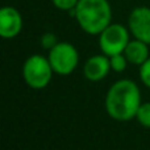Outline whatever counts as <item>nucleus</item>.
Returning a JSON list of instances; mask_svg holds the SVG:
<instances>
[{"instance_id":"obj_1","label":"nucleus","mask_w":150,"mask_h":150,"mask_svg":"<svg viewBox=\"0 0 150 150\" xmlns=\"http://www.w3.org/2000/svg\"><path fill=\"white\" fill-rule=\"evenodd\" d=\"M141 103V91L137 83L130 79H121L109 87L104 104L111 119L124 122L136 119Z\"/></svg>"},{"instance_id":"obj_2","label":"nucleus","mask_w":150,"mask_h":150,"mask_svg":"<svg viewBox=\"0 0 150 150\" xmlns=\"http://www.w3.org/2000/svg\"><path fill=\"white\" fill-rule=\"evenodd\" d=\"M74 17L84 33L99 36L112 23V7L108 0H79Z\"/></svg>"},{"instance_id":"obj_3","label":"nucleus","mask_w":150,"mask_h":150,"mask_svg":"<svg viewBox=\"0 0 150 150\" xmlns=\"http://www.w3.org/2000/svg\"><path fill=\"white\" fill-rule=\"evenodd\" d=\"M53 67L49 58L41 54L28 57L23 66V76L25 83L33 90H42L47 87L53 78Z\"/></svg>"},{"instance_id":"obj_4","label":"nucleus","mask_w":150,"mask_h":150,"mask_svg":"<svg viewBox=\"0 0 150 150\" xmlns=\"http://www.w3.org/2000/svg\"><path fill=\"white\" fill-rule=\"evenodd\" d=\"M130 41L129 28L120 23H111L99 34V47L101 53L108 57L124 53Z\"/></svg>"},{"instance_id":"obj_5","label":"nucleus","mask_w":150,"mask_h":150,"mask_svg":"<svg viewBox=\"0 0 150 150\" xmlns=\"http://www.w3.org/2000/svg\"><path fill=\"white\" fill-rule=\"evenodd\" d=\"M47 58L53 71L63 76L73 74L79 65V53L70 42H58L49 50Z\"/></svg>"},{"instance_id":"obj_6","label":"nucleus","mask_w":150,"mask_h":150,"mask_svg":"<svg viewBox=\"0 0 150 150\" xmlns=\"http://www.w3.org/2000/svg\"><path fill=\"white\" fill-rule=\"evenodd\" d=\"M128 28L134 38L150 45V8L136 7L128 17Z\"/></svg>"},{"instance_id":"obj_7","label":"nucleus","mask_w":150,"mask_h":150,"mask_svg":"<svg viewBox=\"0 0 150 150\" xmlns=\"http://www.w3.org/2000/svg\"><path fill=\"white\" fill-rule=\"evenodd\" d=\"M23 30V16L15 7L5 5L0 9V36L4 40H12Z\"/></svg>"},{"instance_id":"obj_8","label":"nucleus","mask_w":150,"mask_h":150,"mask_svg":"<svg viewBox=\"0 0 150 150\" xmlns=\"http://www.w3.org/2000/svg\"><path fill=\"white\" fill-rule=\"evenodd\" d=\"M111 70L109 57L101 53V54L91 55L86 61L84 67H83V75L90 82H100L109 74Z\"/></svg>"},{"instance_id":"obj_9","label":"nucleus","mask_w":150,"mask_h":150,"mask_svg":"<svg viewBox=\"0 0 150 150\" xmlns=\"http://www.w3.org/2000/svg\"><path fill=\"white\" fill-rule=\"evenodd\" d=\"M124 54L127 57L128 62L136 66H141L144 62L148 61L150 57L149 53V44L141 41V40L133 38L129 41V44L127 45L124 50Z\"/></svg>"},{"instance_id":"obj_10","label":"nucleus","mask_w":150,"mask_h":150,"mask_svg":"<svg viewBox=\"0 0 150 150\" xmlns=\"http://www.w3.org/2000/svg\"><path fill=\"white\" fill-rule=\"evenodd\" d=\"M136 119L144 128L150 129V101L141 103L140 108L137 111V115H136Z\"/></svg>"},{"instance_id":"obj_11","label":"nucleus","mask_w":150,"mask_h":150,"mask_svg":"<svg viewBox=\"0 0 150 150\" xmlns=\"http://www.w3.org/2000/svg\"><path fill=\"white\" fill-rule=\"evenodd\" d=\"M109 62H111L112 71H115V73H122V71L127 69V65L129 63L124 53L115 54V55H112V57H109Z\"/></svg>"},{"instance_id":"obj_12","label":"nucleus","mask_w":150,"mask_h":150,"mask_svg":"<svg viewBox=\"0 0 150 150\" xmlns=\"http://www.w3.org/2000/svg\"><path fill=\"white\" fill-rule=\"evenodd\" d=\"M40 44H41V46L44 47V49L50 50L52 47H54L55 45L58 44L57 36H55L54 33H52V32H46V33H44L41 36V38H40Z\"/></svg>"},{"instance_id":"obj_13","label":"nucleus","mask_w":150,"mask_h":150,"mask_svg":"<svg viewBox=\"0 0 150 150\" xmlns=\"http://www.w3.org/2000/svg\"><path fill=\"white\" fill-rule=\"evenodd\" d=\"M79 0H52L53 5L59 11H65V12H70L76 7Z\"/></svg>"},{"instance_id":"obj_14","label":"nucleus","mask_w":150,"mask_h":150,"mask_svg":"<svg viewBox=\"0 0 150 150\" xmlns=\"http://www.w3.org/2000/svg\"><path fill=\"white\" fill-rule=\"evenodd\" d=\"M140 79L144 83V86L150 88V57L146 62H144L140 66Z\"/></svg>"}]
</instances>
